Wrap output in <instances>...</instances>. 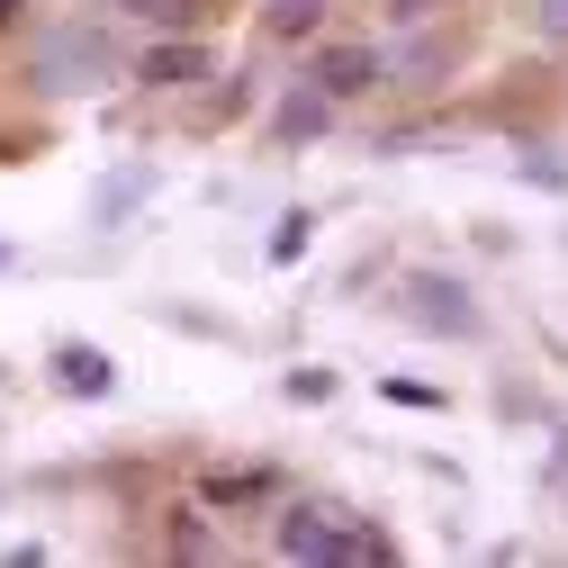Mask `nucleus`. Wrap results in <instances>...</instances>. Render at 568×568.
<instances>
[{"label":"nucleus","mask_w":568,"mask_h":568,"mask_svg":"<svg viewBox=\"0 0 568 568\" xmlns=\"http://www.w3.org/2000/svg\"><path fill=\"white\" fill-rule=\"evenodd\" d=\"M37 91H54V100H91V91H109L118 73H126V45H118V28L109 19H63V28H45V45H37Z\"/></svg>","instance_id":"1"},{"label":"nucleus","mask_w":568,"mask_h":568,"mask_svg":"<svg viewBox=\"0 0 568 568\" xmlns=\"http://www.w3.org/2000/svg\"><path fill=\"white\" fill-rule=\"evenodd\" d=\"M397 307H406V325H424V334H443V343H478L487 334V307L460 290V280H443V271H406L397 280Z\"/></svg>","instance_id":"2"},{"label":"nucleus","mask_w":568,"mask_h":568,"mask_svg":"<svg viewBox=\"0 0 568 568\" xmlns=\"http://www.w3.org/2000/svg\"><path fill=\"white\" fill-rule=\"evenodd\" d=\"M307 82L343 109V100H362V91L388 82V54H379V45H316V54H307Z\"/></svg>","instance_id":"3"},{"label":"nucleus","mask_w":568,"mask_h":568,"mask_svg":"<svg viewBox=\"0 0 568 568\" xmlns=\"http://www.w3.org/2000/svg\"><path fill=\"white\" fill-rule=\"evenodd\" d=\"M271 550L280 559H343V515L334 506H280Z\"/></svg>","instance_id":"4"},{"label":"nucleus","mask_w":568,"mask_h":568,"mask_svg":"<svg viewBox=\"0 0 568 568\" xmlns=\"http://www.w3.org/2000/svg\"><path fill=\"white\" fill-rule=\"evenodd\" d=\"M154 91H190V82H207V45L199 37H181V28H163V45H145V63H135Z\"/></svg>","instance_id":"5"},{"label":"nucleus","mask_w":568,"mask_h":568,"mask_svg":"<svg viewBox=\"0 0 568 568\" xmlns=\"http://www.w3.org/2000/svg\"><path fill=\"white\" fill-rule=\"evenodd\" d=\"M54 388L63 397H109L118 388V362L100 343H54Z\"/></svg>","instance_id":"6"},{"label":"nucleus","mask_w":568,"mask_h":568,"mask_svg":"<svg viewBox=\"0 0 568 568\" xmlns=\"http://www.w3.org/2000/svg\"><path fill=\"white\" fill-rule=\"evenodd\" d=\"M325 126H334V100H325L316 82H298V91H280V109H271V135H280V145H316Z\"/></svg>","instance_id":"7"},{"label":"nucleus","mask_w":568,"mask_h":568,"mask_svg":"<svg viewBox=\"0 0 568 568\" xmlns=\"http://www.w3.org/2000/svg\"><path fill=\"white\" fill-rule=\"evenodd\" d=\"M154 190V163H126V172H109L100 181V199H91V226H126V207Z\"/></svg>","instance_id":"8"},{"label":"nucleus","mask_w":568,"mask_h":568,"mask_svg":"<svg viewBox=\"0 0 568 568\" xmlns=\"http://www.w3.org/2000/svg\"><path fill=\"white\" fill-rule=\"evenodd\" d=\"M325 0H262V37H316Z\"/></svg>","instance_id":"9"},{"label":"nucleus","mask_w":568,"mask_h":568,"mask_svg":"<svg viewBox=\"0 0 568 568\" xmlns=\"http://www.w3.org/2000/svg\"><path fill=\"white\" fill-rule=\"evenodd\" d=\"M109 10L145 19V28H190V19H199V0H109Z\"/></svg>","instance_id":"10"},{"label":"nucleus","mask_w":568,"mask_h":568,"mask_svg":"<svg viewBox=\"0 0 568 568\" xmlns=\"http://www.w3.org/2000/svg\"><path fill=\"white\" fill-rule=\"evenodd\" d=\"M271 487V469H217L207 478V506H244V496H262Z\"/></svg>","instance_id":"11"},{"label":"nucleus","mask_w":568,"mask_h":568,"mask_svg":"<svg viewBox=\"0 0 568 568\" xmlns=\"http://www.w3.org/2000/svg\"><path fill=\"white\" fill-rule=\"evenodd\" d=\"M316 244V217H307V207H290V217H280V235H271V262H298Z\"/></svg>","instance_id":"12"},{"label":"nucleus","mask_w":568,"mask_h":568,"mask_svg":"<svg viewBox=\"0 0 568 568\" xmlns=\"http://www.w3.org/2000/svg\"><path fill=\"white\" fill-rule=\"evenodd\" d=\"M343 559H397V541L379 524H343Z\"/></svg>","instance_id":"13"},{"label":"nucleus","mask_w":568,"mask_h":568,"mask_svg":"<svg viewBox=\"0 0 568 568\" xmlns=\"http://www.w3.org/2000/svg\"><path fill=\"white\" fill-rule=\"evenodd\" d=\"M172 550H181V559H207L217 541H207V524H199V515H181V524H172Z\"/></svg>","instance_id":"14"},{"label":"nucleus","mask_w":568,"mask_h":568,"mask_svg":"<svg viewBox=\"0 0 568 568\" xmlns=\"http://www.w3.org/2000/svg\"><path fill=\"white\" fill-rule=\"evenodd\" d=\"M532 28H541L550 45H568V0H532Z\"/></svg>","instance_id":"15"},{"label":"nucleus","mask_w":568,"mask_h":568,"mask_svg":"<svg viewBox=\"0 0 568 568\" xmlns=\"http://www.w3.org/2000/svg\"><path fill=\"white\" fill-rule=\"evenodd\" d=\"M10 10H19V0H0V19H10Z\"/></svg>","instance_id":"16"},{"label":"nucleus","mask_w":568,"mask_h":568,"mask_svg":"<svg viewBox=\"0 0 568 568\" xmlns=\"http://www.w3.org/2000/svg\"><path fill=\"white\" fill-rule=\"evenodd\" d=\"M0 271H10V244H0Z\"/></svg>","instance_id":"17"}]
</instances>
